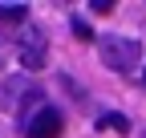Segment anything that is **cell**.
Masks as SVG:
<instances>
[{"mask_svg":"<svg viewBox=\"0 0 146 138\" xmlns=\"http://www.w3.org/2000/svg\"><path fill=\"white\" fill-rule=\"evenodd\" d=\"M16 45L21 49H45V33L33 29V25H21L16 29Z\"/></svg>","mask_w":146,"mask_h":138,"instance_id":"4","label":"cell"},{"mask_svg":"<svg viewBox=\"0 0 146 138\" xmlns=\"http://www.w3.org/2000/svg\"><path fill=\"white\" fill-rule=\"evenodd\" d=\"M98 130H114V134H130V118H126V114H102V118H98Z\"/></svg>","mask_w":146,"mask_h":138,"instance_id":"5","label":"cell"},{"mask_svg":"<svg viewBox=\"0 0 146 138\" xmlns=\"http://www.w3.org/2000/svg\"><path fill=\"white\" fill-rule=\"evenodd\" d=\"M73 33H77V37H81V41H94V29H89L85 21H73Z\"/></svg>","mask_w":146,"mask_h":138,"instance_id":"7","label":"cell"},{"mask_svg":"<svg viewBox=\"0 0 146 138\" xmlns=\"http://www.w3.org/2000/svg\"><path fill=\"white\" fill-rule=\"evenodd\" d=\"M89 8H94V12H110V8H114V0H94Z\"/></svg>","mask_w":146,"mask_h":138,"instance_id":"8","label":"cell"},{"mask_svg":"<svg viewBox=\"0 0 146 138\" xmlns=\"http://www.w3.org/2000/svg\"><path fill=\"white\" fill-rule=\"evenodd\" d=\"M98 53H102V61L114 69V73H130V69L142 61V45L130 41V37H118V33H106V37L98 41Z\"/></svg>","mask_w":146,"mask_h":138,"instance_id":"1","label":"cell"},{"mask_svg":"<svg viewBox=\"0 0 146 138\" xmlns=\"http://www.w3.org/2000/svg\"><path fill=\"white\" fill-rule=\"evenodd\" d=\"M61 126H65L61 114L49 110V106H41V110L25 122V134H29V138H61Z\"/></svg>","mask_w":146,"mask_h":138,"instance_id":"2","label":"cell"},{"mask_svg":"<svg viewBox=\"0 0 146 138\" xmlns=\"http://www.w3.org/2000/svg\"><path fill=\"white\" fill-rule=\"evenodd\" d=\"M0 65H4V45H0Z\"/></svg>","mask_w":146,"mask_h":138,"instance_id":"9","label":"cell"},{"mask_svg":"<svg viewBox=\"0 0 146 138\" xmlns=\"http://www.w3.org/2000/svg\"><path fill=\"white\" fill-rule=\"evenodd\" d=\"M142 81H146V69H142Z\"/></svg>","mask_w":146,"mask_h":138,"instance_id":"10","label":"cell"},{"mask_svg":"<svg viewBox=\"0 0 146 138\" xmlns=\"http://www.w3.org/2000/svg\"><path fill=\"white\" fill-rule=\"evenodd\" d=\"M25 69H45V49H16Z\"/></svg>","mask_w":146,"mask_h":138,"instance_id":"6","label":"cell"},{"mask_svg":"<svg viewBox=\"0 0 146 138\" xmlns=\"http://www.w3.org/2000/svg\"><path fill=\"white\" fill-rule=\"evenodd\" d=\"M0 25H29V4H0Z\"/></svg>","mask_w":146,"mask_h":138,"instance_id":"3","label":"cell"}]
</instances>
